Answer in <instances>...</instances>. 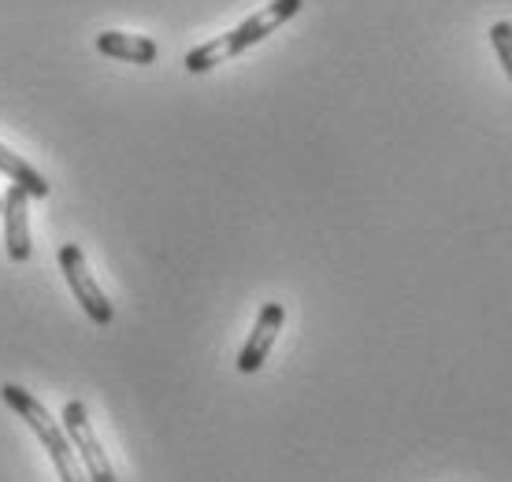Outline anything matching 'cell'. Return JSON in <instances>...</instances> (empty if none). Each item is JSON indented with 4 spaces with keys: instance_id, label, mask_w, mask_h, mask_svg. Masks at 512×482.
I'll use <instances>...</instances> for the list:
<instances>
[{
    "instance_id": "obj_1",
    "label": "cell",
    "mask_w": 512,
    "mask_h": 482,
    "mask_svg": "<svg viewBox=\"0 0 512 482\" xmlns=\"http://www.w3.org/2000/svg\"><path fill=\"white\" fill-rule=\"evenodd\" d=\"M60 271H64L67 286H71L75 301L82 305V312H86L97 327H108V323L116 319V308H112V301L104 297V290L90 275V264H86V256H82L78 245H64V249H60Z\"/></svg>"
},
{
    "instance_id": "obj_2",
    "label": "cell",
    "mask_w": 512,
    "mask_h": 482,
    "mask_svg": "<svg viewBox=\"0 0 512 482\" xmlns=\"http://www.w3.org/2000/svg\"><path fill=\"white\" fill-rule=\"evenodd\" d=\"M60 427H64L67 442L78 449V460H82V468H86V479L90 482H116L112 460L104 457L101 442H97V434H93V427H90V412H86L82 401H71V405L64 408Z\"/></svg>"
},
{
    "instance_id": "obj_3",
    "label": "cell",
    "mask_w": 512,
    "mask_h": 482,
    "mask_svg": "<svg viewBox=\"0 0 512 482\" xmlns=\"http://www.w3.org/2000/svg\"><path fill=\"white\" fill-rule=\"evenodd\" d=\"M301 8H305V0H271L264 12L249 15L242 26H234L231 34H223V41H227V56H242L245 49L260 45V41L268 38V34H275L282 23H290Z\"/></svg>"
},
{
    "instance_id": "obj_4",
    "label": "cell",
    "mask_w": 512,
    "mask_h": 482,
    "mask_svg": "<svg viewBox=\"0 0 512 482\" xmlns=\"http://www.w3.org/2000/svg\"><path fill=\"white\" fill-rule=\"evenodd\" d=\"M282 323H286V308H282L279 301H268V305L260 308L253 334H249V342H245L242 353H238V371H242V375H253V371L264 368V360H268L271 345L279 338Z\"/></svg>"
},
{
    "instance_id": "obj_5",
    "label": "cell",
    "mask_w": 512,
    "mask_h": 482,
    "mask_svg": "<svg viewBox=\"0 0 512 482\" xmlns=\"http://www.w3.org/2000/svg\"><path fill=\"white\" fill-rule=\"evenodd\" d=\"M30 193L23 186H12V190L4 193V241H8V256H12V264H26L30 260Z\"/></svg>"
},
{
    "instance_id": "obj_6",
    "label": "cell",
    "mask_w": 512,
    "mask_h": 482,
    "mask_svg": "<svg viewBox=\"0 0 512 482\" xmlns=\"http://www.w3.org/2000/svg\"><path fill=\"white\" fill-rule=\"evenodd\" d=\"M97 52L112 56V60H123V64H156V41L138 38V34H119V30H104L97 34Z\"/></svg>"
},
{
    "instance_id": "obj_7",
    "label": "cell",
    "mask_w": 512,
    "mask_h": 482,
    "mask_svg": "<svg viewBox=\"0 0 512 482\" xmlns=\"http://www.w3.org/2000/svg\"><path fill=\"white\" fill-rule=\"evenodd\" d=\"M0 171L12 178L15 186H23L30 197H49V182H45L34 167L26 164L23 156L12 153V149H4V145H0Z\"/></svg>"
},
{
    "instance_id": "obj_8",
    "label": "cell",
    "mask_w": 512,
    "mask_h": 482,
    "mask_svg": "<svg viewBox=\"0 0 512 482\" xmlns=\"http://www.w3.org/2000/svg\"><path fill=\"white\" fill-rule=\"evenodd\" d=\"M45 449H49V460L52 464H56V471H60V479L64 482H90L86 479V471L78 468V460H75V445L67 442V434H64V427H60V431L56 434H49V438H45Z\"/></svg>"
},
{
    "instance_id": "obj_9",
    "label": "cell",
    "mask_w": 512,
    "mask_h": 482,
    "mask_svg": "<svg viewBox=\"0 0 512 482\" xmlns=\"http://www.w3.org/2000/svg\"><path fill=\"white\" fill-rule=\"evenodd\" d=\"M227 60V41L216 38V41H208V45H197L193 52H186V71L190 75H205V71H212L216 64H223Z\"/></svg>"
},
{
    "instance_id": "obj_10",
    "label": "cell",
    "mask_w": 512,
    "mask_h": 482,
    "mask_svg": "<svg viewBox=\"0 0 512 482\" xmlns=\"http://www.w3.org/2000/svg\"><path fill=\"white\" fill-rule=\"evenodd\" d=\"M490 45H494L501 67H505V75H509V82H512V23L501 19V23L490 26Z\"/></svg>"
},
{
    "instance_id": "obj_11",
    "label": "cell",
    "mask_w": 512,
    "mask_h": 482,
    "mask_svg": "<svg viewBox=\"0 0 512 482\" xmlns=\"http://www.w3.org/2000/svg\"><path fill=\"white\" fill-rule=\"evenodd\" d=\"M0 208H4V201H0Z\"/></svg>"
}]
</instances>
